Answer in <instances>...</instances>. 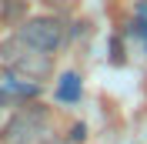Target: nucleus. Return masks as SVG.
Here are the masks:
<instances>
[{"label":"nucleus","mask_w":147,"mask_h":144,"mask_svg":"<svg viewBox=\"0 0 147 144\" xmlns=\"http://www.w3.org/2000/svg\"><path fill=\"white\" fill-rule=\"evenodd\" d=\"M20 40H27L30 47H37V50H44V54H54V50H60V44H64V20L60 17H27L24 20V27L17 30Z\"/></svg>","instance_id":"f03ea898"},{"label":"nucleus","mask_w":147,"mask_h":144,"mask_svg":"<svg viewBox=\"0 0 147 144\" xmlns=\"http://www.w3.org/2000/svg\"><path fill=\"white\" fill-rule=\"evenodd\" d=\"M0 57L7 64V71L20 74V77H27V81H37V84L54 74V54H44V50L30 47L27 40H20L17 34L0 44Z\"/></svg>","instance_id":"f257e3e1"},{"label":"nucleus","mask_w":147,"mask_h":144,"mask_svg":"<svg viewBox=\"0 0 147 144\" xmlns=\"http://www.w3.org/2000/svg\"><path fill=\"white\" fill-rule=\"evenodd\" d=\"M144 44H147V34H144Z\"/></svg>","instance_id":"6e6552de"},{"label":"nucleus","mask_w":147,"mask_h":144,"mask_svg":"<svg viewBox=\"0 0 147 144\" xmlns=\"http://www.w3.org/2000/svg\"><path fill=\"white\" fill-rule=\"evenodd\" d=\"M57 101H64V104L80 101V77H77V74H64V77H60V84H57Z\"/></svg>","instance_id":"20e7f679"},{"label":"nucleus","mask_w":147,"mask_h":144,"mask_svg":"<svg viewBox=\"0 0 147 144\" xmlns=\"http://www.w3.org/2000/svg\"><path fill=\"white\" fill-rule=\"evenodd\" d=\"M0 90H3L7 97H13V101H30V97L40 94V84H37V81H27V77H20V74L10 71L3 81H0Z\"/></svg>","instance_id":"7ed1b4c3"},{"label":"nucleus","mask_w":147,"mask_h":144,"mask_svg":"<svg viewBox=\"0 0 147 144\" xmlns=\"http://www.w3.org/2000/svg\"><path fill=\"white\" fill-rule=\"evenodd\" d=\"M110 64H124V44H117V37L110 40Z\"/></svg>","instance_id":"39448f33"},{"label":"nucleus","mask_w":147,"mask_h":144,"mask_svg":"<svg viewBox=\"0 0 147 144\" xmlns=\"http://www.w3.org/2000/svg\"><path fill=\"white\" fill-rule=\"evenodd\" d=\"M140 20L147 24V3H140Z\"/></svg>","instance_id":"0eeeda50"},{"label":"nucleus","mask_w":147,"mask_h":144,"mask_svg":"<svg viewBox=\"0 0 147 144\" xmlns=\"http://www.w3.org/2000/svg\"><path fill=\"white\" fill-rule=\"evenodd\" d=\"M40 3H47L50 10H67V7L74 3V0H40Z\"/></svg>","instance_id":"423d86ee"}]
</instances>
